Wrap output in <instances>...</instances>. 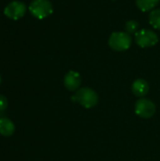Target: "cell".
Segmentation results:
<instances>
[{"instance_id": "1", "label": "cell", "mask_w": 160, "mask_h": 161, "mask_svg": "<svg viewBox=\"0 0 160 161\" xmlns=\"http://www.w3.org/2000/svg\"><path fill=\"white\" fill-rule=\"evenodd\" d=\"M73 99L85 108H92L99 102V97L96 92L89 87L78 89L73 96Z\"/></svg>"}, {"instance_id": "2", "label": "cell", "mask_w": 160, "mask_h": 161, "mask_svg": "<svg viewBox=\"0 0 160 161\" xmlns=\"http://www.w3.org/2000/svg\"><path fill=\"white\" fill-rule=\"evenodd\" d=\"M132 39L127 32H113L108 38L109 47L117 52H123L131 46Z\"/></svg>"}, {"instance_id": "3", "label": "cell", "mask_w": 160, "mask_h": 161, "mask_svg": "<svg viewBox=\"0 0 160 161\" xmlns=\"http://www.w3.org/2000/svg\"><path fill=\"white\" fill-rule=\"evenodd\" d=\"M28 9L34 17L44 19L52 14L53 5L49 0H32L28 6Z\"/></svg>"}, {"instance_id": "4", "label": "cell", "mask_w": 160, "mask_h": 161, "mask_svg": "<svg viewBox=\"0 0 160 161\" xmlns=\"http://www.w3.org/2000/svg\"><path fill=\"white\" fill-rule=\"evenodd\" d=\"M136 42L141 48H148L156 45L158 42V37L156 32L148 28L141 29L136 33Z\"/></svg>"}, {"instance_id": "5", "label": "cell", "mask_w": 160, "mask_h": 161, "mask_svg": "<svg viewBox=\"0 0 160 161\" xmlns=\"http://www.w3.org/2000/svg\"><path fill=\"white\" fill-rule=\"evenodd\" d=\"M156 105L149 99L141 98L135 104V113L143 119L152 118L156 113Z\"/></svg>"}, {"instance_id": "6", "label": "cell", "mask_w": 160, "mask_h": 161, "mask_svg": "<svg viewBox=\"0 0 160 161\" xmlns=\"http://www.w3.org/2000/svg\"><path fill=\"white\" fill-rule=\"evenodd\" d=\"M26 12V5L18 0H14L8 3L4 8V14L6 17L11 20H19L24 17Z\"/></svg>"}, {"instance_id": "7", "label": "cell", "mask_w": 160, "mask_h": 161, "mask_svg": "<svg viewBox=\"0 0 160 161\" xmlns=\"http://www.w3.org/2000/svg\"><path fill=\"white\" fill-rule=\"evenodd\" d=\"M65 88L70 92H75L81 85V75L75 71H69L63 79Z\"/></svg>"}, {"instance_id": "8", "label": "cell", "mask_w": 160, "mask_h": 161, "mask_svg": "<svg viewBox=\"0 0 160 161\" xmlns=\"http://www.w3.org/2000/svg\"><path fill=\"white\" fill-rule=\"evenodd\" d=\"M149 90H150L149 83L143 78H138L132 84V92L137 97L143 98L145 95L148 94Z\"/></svg>"}, {"instance_id": "9", "label": "cell", "mask_w": 160, "mask_h": 161, "mask_svg": "<svg viewBox=\"0 0 160 161\" xmlns=\"http://www.w3.org/2000/svg\"><path fill=\"white\" fill-rule=\"evenodd\" d=\"M15 132V125L11 120L6 117L0 118V134L4 137H10Z\"/></svg>"}, {"instance_id": "10", "label": "cell", "mask_w": 160, "mask_h": 161, "mask_svg": "<svg viewBox=\"0 0 160 161\" xmlns=\"http://www.w3.org/2000/svg\"><path fill=\"white\" fill-rule=\"evenodd\" d=\"M159 1L160 0H136V3L137 7L141 11H149L157 7Z\"/></svg>"}, {"instance_id": "11", "label": "cell", "mask_w": 160, "mask_h": 161, "mask_svg": "<svg viewBox=\"0 0 160 161\" xmlns=\"http://www.w3.org/2000/svg\"><path fill=\"white\" fill-rule=\"evenodd\" d=\"M149 22L150 25L156 28V29H159L160 30V8L157 9H153L150 12L149 15Z\"/></svg>"}, {"instance_id": "12", "label": "cell", "mask_w": 160, "mask_h": 161, "mask_svg": "<svg viewBox=\"0 0 160 161\" xmlns=\"http://www.w3.org/2000/svg\"><path fill=\"white\" fill-rule=\"evenodd\" d=\"M139 23L135 20H129L126 22L125 24V30L128 34H132V33H137L138 29H139Z\"/></svg>"}, {"instance_id": "13", "label": "cell", "mask_w": 160, "mask_h": 161, "mask_svg": "<svg viewBox=\"0 0 160 161\" xmlns=\"http://www.w3.org/2000/svg\"><path fill=\"white\" fill-rule=\"evenodd\" d=\"M8 108V99L4 95H0V111H4Z\"/></svg>"}, {"instance_id": "14", "label": "cell", "mask_w": 160, "mask_h": 161, "mask_svg": "<svg viewBox=\"0 0 160 161\" xmlns=\"http://www.w3.org/2000/svg\"><path fill=\"white\" fill-rule=\"evenodd\" d=\"M0 83H1V76H0Z\"/></svg>"}]
</instances>
